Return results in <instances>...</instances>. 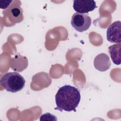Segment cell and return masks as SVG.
Returning <instances> with one entry per match:
<instances>
[{"label":"cell","instance_id":"cell-1","mask_svg":"<svg viewBox=\"0 0 121 121\" xmlns=\"http://www.w3.org/2000/svg\"><path fill=\"white\" fill-rule=\"evenodd\" d=\"M81 95L78 89L69 85L60 87L55 95V110L60 112L76 111L80 101Z\"/></svg>","mask_w":121,"mask_h":121},{"label":"cell","instance_id":"cell-2","mask_svg":"<svg viewBox=\"0 0 121 121\" xmlns=\"http://www.w3.org/2000/svg\"><path fill=\"white\" fill-rule=\"evenodd\" d=\"M1 85L8 92L16 93L22 90L25 85L24 78L19 73L13 72L4 74L1 78Z\"/></svg>","mask_w":121,"mask_h":121},{"label":"cell","instance_id":"cell-3","mask_svg":"<svg viewBox=\"0 0 121 121\" xmlns=\"http://www.w3.org/2000/svg\"><path fill=\"white\" fill-rule=\"evenodd\" d=\"M71 24L76 30L83 32L87 30L90 26L91 19L86 14L75 13L72 16Z\"/></svg>","mask_w":121,"mask_h":121},{"label":"cell","instance_id":"cell-4","mask_svg":"<svg viewBox=\"0 0 121 121\" xmlns=\"http://www.w3.org/2000/svg\"><path fill=\"white\" fill-rule=\"evenodd\" d=\"M121 22L116 21L113 22L108 27L106 32L107 40L111 43H121Z\"/></svg>","mask_w":121,"mask_h":121},{"label":"cell","instance_id":"cell-5","mask_svg":"<svg viewBox=\"0 0 121 121\" xmlns=\"http://www.w3.org/2000/svg\"><path fill=\"white\" fill-rule=\"evenodd\" d=\"M73 7L77 13L84 14L92 11L96 8V2L94 0H80L73 1Z\"/></svg>","mask_w":121,"mask_h":121},{"label":"cell","instance_id":"cell-6","mask_svg":"<svg viewBox=\"0 0 121 121\" xmlns=\"http://www.w3.org/2000/svg\"><path fill=\"white\" fill-rule=\"evenodd\" d=\"M95 68L100 71H105L110 67L111 63L109 57L106 54L102 53L97 55L94 60Z\"/></svg>","mask_w":121,"mask_h":121},{"label":"cell","instance_id":"cell-7","mask_svg":"<svg viewBox=\"0 0 121 121\" xmlns=\"http://www.w3.org/2000/svg\"><path fill=\"white\" fill-rule=\"evenodd\" d=\"M109 52L112 62L116 65L121 64V44L116 43L108 47Z\"/></svg>","mask_w":121,"mask_h":121},{"label":"cell","instance_id":"cell-8","mask_svg":"<svg viewBox=\"0 0 121 121\" xmlns=\"http://www.w3.org/2000/svg\"><path fill=\"white\" fill-rule=\"evenodd\" d=\"M40 121H57L55 116L50 113L47 112L42 115L40 118Z\"/></svg>","mask_w":121,"mask_h":121},{"label":"cell","instance_id":"cell-9","mask_svg":"<svg viewBox=\"0 0 121 121\" xmlns=\"http://www.w3.org/2000/svg\"><path fill=\"white\" fill-rule=\"evenodd\" d=\"M11 13L14 17H18L22 14V10L19 7H14L11 9Z\"/></svg>","mask_w":121,"mask_h":121},{"label":"cell","instance_id":"cell-10","mask_svg":"<svg viewBox=\"0 0 121 121\" xmlns=\"http://www.w3.org/2000/svg\"><path fill=\"white\" fill-rule=\"evenodd\" d=\"M12 0H6V1H3L4 4H0V8L2 9H5L7 8L10 3L12 2Z\"/></svg>","mask_w":121,"mask_h":121}]
</instances>
